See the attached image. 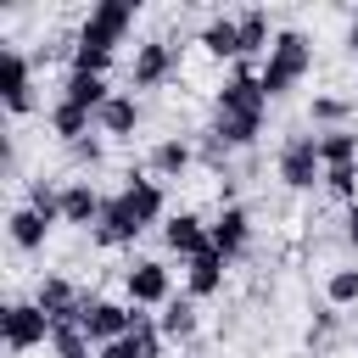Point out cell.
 Instances as JSON below:
<instances>
[{"mask_svg": "<svg viewBox=\"0 0 358 358\" xmlns=\"http://www.w3.org/2000/svg\"><path fill=\"white\" fill-rule=\"evenodd\" d=\"M347 50L358 56V17H352V28H347Z\"/></svg>", "mask_w": 358, "mask_h": 358, "instance_id": "34", "label": "cell"}, {"mask_svg": "<svg viewBox=\"0 0 358 358\" xmlns=\"http://www.w3.org/2000/svg\"><path fill=\"white\" fill-rule=\"evenodd\" d=\"M95 358H145V352L134 347V336H123V341H106V347H95Z\"/></svg>", "mask_w": 358, "mask_h": 358, "instance_id": "32", "label": "cell"}, {"mask_svg": "<svg viewBox=\"0 0 358 358\" xmlns=\"http://www.w3.org/2000/svg\"><path fill=\"white\" fill-rule=\"evenodd\" d=\"M101 213H106V196H101L90 179H67V185H62V224H73V229H95Z\"/></svg>", "mask_w": 358, "mask_h": 358, "instance_id": "15", "label": "cell"}, {"mask_svg": "<svg viewBox=\"0 0 358 358\" xmlns=\"http://www.w3.org/2000/svg\"><path fill=\"white\" fill-rule=\"evenodd\" d=\"M263 112H268V95L257 84V62H235L229 78L213 90V134H224L235 151H252L257 134H263Z\"/></svg>", "mask_w": 358, "mask_h": 358, "instance_id": "1", "label": "cell"}, {"mask_svg": "<svg viewBox=\"0 0 358 358\" xmlns=\"http://www.w3.org/2000/svg\"><path fill=\"white\" fill-rule=\"evenodd\" d=\"M274 173H280V185L285 190H296V196H308L313 185H324V162H319V134H285L280 140V151H274Z\"/></svg>", "mask_w": 358, "mask_h": 358, "instance_id": "3", "label": "cell"}, {"mask_svg": "<svg viewBox=\"0 0 358 358\" xmlns=\"http://www.w3.org/2000/svg\"><path fill=\"white\" fill-rule=\"evenodd\" d=\"M224 274H229V263H224L218 252H207V257L185 263V296H196V302L218 296V291H224Z\"/></svg>", "mask_w": 358, "mask_h": 358, "instance_id": "21", "label": "cell"}, {"mask_svg": "<svg viewBox=\"0 0 358 358\" xmlns=\"http://www.w3.org/2000/svg\"><path fill=\"white\" fill-rule=\"evenodd\" d=\"M140 117H145L140 95H134V90H117V95H112V101L95 112V129H101V140H134Z\"/></svg>", "mask_w": 358, "mask_h": 358, "instance_id": "14", "label": "cell"}, {"mask_svg": "<svg viewBox=\"0 0 358 358\" xmlns=\"http://www.w3.org/2000/svg\"><path fill=\"white\" fill-rule=\"evenodd\" d=\"M134 0H101V6H90L84 11V22L73 28V39L84 45V50H112L117 56V45H123V34L134 28Z\"/></svg>", "mask_w": 358, "mask_h": 358, "instance_id": "4", "label": "cell"}, {"mask_svg": "<svg viewBox=\"0 0 358 358\" xmlns=\"http://www.w3.org/2000/svg\"><path fill=\"white\" fill-rule=\"evenodd\" d=\"M6 235H11L17 252H45V241H50V218H39L28 201H17V207L6 213Z\"/></svg>", "mask_w": 358, "mask_h": 358, "instance_id": "19", "label": "cell"}, {"mask_svg": "<svg viewBox=\"0 0 358 358\" xmlns=\"http://www.w3.org/2000/svg\"><path fill=\"white\" fill-rule=\"evenodd\" d=\"M0 341H6L11 358H22V352H34V347L50 341V319L39 313L34 296H11V302L0 308Z\"/></svg>", "mask_w": 358, "mask_h": 358, "instance_id": "5", "label": "cell"}, {"mask_svg": "<svg viewBox=\"0 0 358 358\" xmlns=\"http://www.w3.org/2000/svg\"><path fill=\"white\" fill-rule=\"evenodd\" d=\"M45 117H50V134H56L62 145H73V140H84V134L95 129V112H84V106H73V101H62V95L50 101Z\"/></svg>", "mask_w": 358, "mask_h": 358, "instance_id": "23", "label": "cell"}, {"mask_svg": "<svg viewBox=\"0 0 358 358\" xmlns=\"http://www.w3.org/2000/svg\"><path fill=\"white\" fill-rule=\"evenodd\" d=\"M39 218H50V224H62V185H50V179H28V196H22Z\"/></svg>", "mask_w": 358, "mask_h": 358, "instance_id": "29", "label": "cell"}, {"mask_svg": "<svg viewBox=\"0 0 358 358\" xmlns=\"http://www.w3.org/2000/svg\"><path fill=\"white\" fill-rule=\"evenodd\" d=\"M341 241L358 252V201H352V207H347V218H341Z\"/></svg>", "mask_w": 358, "mask_h": 358, "instance_id": "33", "label": "cell"}, {"mask_svg": "<svg viewBox=\"0 0 358 358\" xmlns=\"http://www.w3.org/2000/svg\"><path fill=\"white\" fill-rule=\"evenodd\" d=\"M319 162H324V173H330V168H358V134H352V129L319 134Z\"/></svg>", "mask_w": 358, "mask_h": 358, "instance_id": "26", "label": "cell"}, {"mask_svg": "<svg viewBox=\"0 0 358 358\" xmlns=\"http://www.w3.org/2000/svg\"><path fill=\"white\" fill-rule=\"evenodd\" d=\"M129 324H134V308H129V302H112V296H95V291H90L84 319H78V330L90 336V347L123 341V336H129Z\"/></svg>", "mask_w": 358, "mask_h": 358, "instance_id": "11", "label": "cell"}, {"mask_svg": "<svg viewBox=\"0 0 358 358\" xmlns=\"http://www.w3.org/2000/svg\"><path fill=\"white\" fill-rule=\"evenodd\" d=\"M235 22H241V50H246V62H257V56H268V45H274V22H268V11L263 6H246V11H235Z\"/></svg>", "mask_w": 358, "mask_h": 358, "instance_id": "22", "label": "cell"}, {"mask_svg": "<svg viewBox=\"0 0 358 358\" xmlns=\"http://www.w3.org/2000/svg\"><path fill=\"white\" fill-rule=\"evenodd\" d=\"M145 229H151V224L140 218V207L117 190V196H106V213H101V224H95L90 235H95V246H106V252H112V246H134Z\"/></svg>", "mask_w": 358, "mask_h": 358, "instance_id": "9", "label": "cell"}, {"mask_svg": "<svg viewBox=\"0 0 358 358\" xmlns=\"http://www.w3.org/2000/svg\"><path fill=\"white\" fill-rule=\"evenodd\" d=\"M308 123H313L319 134L352 129V101H347V95H313V101H308Z\"/></svg>", "mask_w": 358, "mask_h": 358, "instance_id": "24", "label": "cell"}, {"mask_svg": "<svg viewBox=\"0 0 358 358\" xmlns=\"http://www.w3.org/2000/svg\"><path fill=\"white\" fill-rule=\"evenodd\" d=\"M196 162L213 173V179H224L229 173V162H235V145L224 140V134H213V129H201L196 134Z\"/></svg>", "mask_w": 358, "mask_h": 358, "instance_id": "27", "label": "cell"}, {"mask_svg": "<svg viewBox=\"0 0 358 358\" xmlns=\"http://www.w3.org/2000/svg\"><path fill=\"white\" fill-rule=\"evenodd\" d=\"M308 73H313V39H308L302 28H280L274 45H268V56L257 62V84H263V95L280 101V95H291Z\"/></svg>", "mask_w": 358, "mask_h": 358, "instance_id": "2", "label": "cell"}, {"mask_svg": "<svg viewBox=\"0 0 358 358\" xmlns=\"http://www.w3.org/2000/svg\"><path fill=\"white\" fill-rule=\"evenodd\" d=\"M0 106L11 117H28L39 106V95H34V56H22L17 45L0 50Z\"/></svg>", "mask_w": 358, "mask_h": 358, "instance_id": "7", "label": "cell"}, {"mask_svg": "<svg viewBox=\"0 0 358 358\" xmlns=\"http://www.w3.org/2000/svg\"><path fill=\"white\" fill-rule=\"evenodd\" d=\"M196 45H201L213 62H246V50H241V22H235L229 11L207 17V22H201V34H196Z\"/></svg>", "mask_w": 358, "mask_h": 358, "instance_id": "16", "label": "cell"}, {"mask_svg": "<svg viewBox=\"0 0 358 358\" xmlns=\"http://www.w3.org/2000/svg\"><path fill=\"white\" fill-rule=\"evenodd\" d=\"M336 341H341V308L319 302V308H313V319H308V352H313V358H324Z\"/></svg>", "mask_w": 358, "mask_h": 358, "instance_id": "25", "label": "cell"}, {"mask_svg": "<svg viewBox=\"0 0 358 358\" xmlns=\"http://www.w3.org/2000/svg\"><path fill=\"white\" fill-rule=\"evenodd\" d=\"M67 162H73V168H101V162H106V140H101V134L73 140V145H67Z\"/></svg>", "mask_w": 358, "mask_h": 358, "instance_id": "30", "label": "cell"}, {"mask_svg": "<svg viewBox=\"0 0 358 358\" xmlns=\"http://www.w3.org/2000/svg\"><path fill=\"white\" fill-rule=\"evenodd\" d=\"M324 190H330L341 207H352V201H358V168H330V173H324Z\"/></svg>", "mask_w": 358, "mask_h": 358, "instance_id": "31", "label": "cell"}, {"mask_svg": "<svg viewBox=\"0 0 358 358\" xmlns=\"http://www.w3.org/2000/svg\"><path fill=\"white\" fill-rule=\"evenodd\" d=\"M324 302L330 308H352L358 302V263H341L324 274Z\"/></svg>", "mask_w": 358, "mask_h": 358, "instance_id": "28", "label": "cell"}, {"mask_svg": "<svg viewBox=\"0 0 358 358\" xmlns=\"http://www.w3.org/2000/svg\"><path fill=\"white\" fill-rule=\"evenodd\" d=\"M173 73H179V45H168V39H140L134 45V56H129V84L134 90H162Z\"/></svg>", "mask_w": 358, "mask_h": 358, "instance_id": "8", "label": "cell"}, {"mask_svg": "<svg viewBox=\"0 0 358 358\" xmlns=\"http://www.w3.org/2000/svg\"><path fill=\"white\" fill-rule=\"evenodd\" d=\"M162 246H168L179 263H196V257L213 252V224H207L201 213H168V224H162Z\"/></svg>", "mask_w": 358, "mask_h": 358, "instance_id": "12", "label": "cell"}, {"mask_svg": "<svg viewBox=\"0 0 358 358\" xmlns=\"http://www.w3.org/2000/svg\"><path fill=\"white\" fill-rule=\"evenodd\" d=\"M56 95H62V101H73V106H84V112H101L117 90H112L106 78H95V73H73V67H67V78H62V90H56Z\"/></svg>", "mask_w": 358, "mask_h": 358, "instance_id": "20", "label": "cell"}, {"mask_svg": "<svg viewBox=\"0 0 358 358\" xmlns=\"http://www.w3.org/2000/svg\"><path fill=\"white\" fill-rule=\"evenodd\" d=\"M157 324H162L168 347H190L196 330H201V302H196V296H173V302L157 308Z\"/></svg>", "mask_w": 358, "mask_h": 358, "instance_id": "18", "label": "cell"}, {"mask_svg": "<svg viewBox=\"0 0 358 358\" xmlns=\"http://www.w3.org/2000/svg\"><path fill=\"white\" fill-rule=\"evenodd\" d=\"M145 168H151V179H179V173H190V168H196V140H185V134L157 140V145L145 151Z\"/></svg>", "mask_w": 358, "mask_h": 358, "instance_id": "17", "label": "cell"}, {"mask_svg": "<svg viewBox=\"0 0 358 358\" xmlns=\"http://www.w3.org/2000/svg\"><path fill=\"white\" fill-rule=\"evenodd\" d=\"M213 252L224 257V263H241L246 252H252V213L235 201V207H218V218H213Z\"/></svg>", "mask_w": 358, "mask_h": 358, "instance_id": "13", "label": "cell"}, {"mask_svg": "<svg viewBox=\"0 0 358 358\" xmlns=\"http://www.w3.org/2000/svg\"><path fill=\"white\" fill-rule=\"evenodd\" d=\"M34 302H39V313H45L50 330H56V324H78V319H84L90 291H78L67 274H45V280L34 285Z\"/></svg>", "mask_w": 358, "mask_h": 358, "instance_id": "10", "label": "cell"}, {"mask_svg": "<svg viewBox=\"0 0 358 358\" xmlns=\"http://www.w3.org/2000/svg\"><path fill=\"white\" fill-rule=\"evenodd\" d=\"M123 296H129V308H162V302H173V268L162 257H134L123 268Z\"/></svg>", "mask_w": 358, "mask_h": 358, "instance_id": "6", "label": "cell"}]
</instances>
